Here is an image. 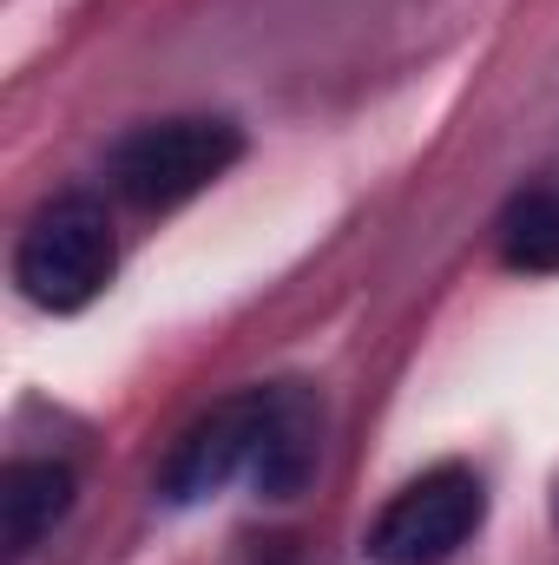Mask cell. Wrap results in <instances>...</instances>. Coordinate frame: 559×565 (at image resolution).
I'll return each instance as SVG.
<instances>
[{"label": "cell", "mask_w": 559, "mask_h": 565, "mask_svg": "<svg viewBox=\"0 0 559 565\" xmlns=\"http://www.w3.org/2000/svg\"><path fill=\"white\" fill-rule=\"evenodd\" d=\"M119 270V237H113V217L106 204L93 198H53L27 217L20 244H13V282L33 309H53V316H73L86 309L93 296H106V282Z\"/></svg>", "instance_id": "1"}, {"label": "cell", "mask_w": 559, "mask_h": 565, "mask_svg": "<svg viewBox=\"0 0 559 565\" xmlns=\"http://www.w3.org/2000/svg\"><path fill=\"white\" fill-rule=\"evenodd\" d=\"M500 257L514 270H559V178L534 184L500 217Z\"/></svg>", "instance_id": "7"}, {"label": "cell", "mask_w": 559, "mask_h": 565, "mask_svg": "<svg viewBox=\"0 0 559 565\" xmlns=\"http://www.w3.org/2000/svg\"><path fill=\"white\" fill-rule=\"evenodd\" d=\"M264 427H271V388L231 395L211 415H198V422L178 434L171 460H165V500L171 507H198V500L224 493L238 473L251 480L257 473V454H264Z\"/></svg>", "instance_id": "4"}, {"label": "cell", "mask_w": 559, "mask_h": 565, "mask_svg": "<svg viewBox=\"0 0 559 565\" xmlns=\"http://www.w3.org/2000/svg\"><path fill=\"white\" fill-rule=\"evenodd\" d=\"M481 520H487V487H481V473L447 460V467L415 473V480L376 513L362 553L376 565H441L474 540Z\"/></svg>", "instance_id": "3"}, {"label": "cell", "mask_w": 559, "mask_h": 565, "mask_svg": "<svg viewBox=\"0 0 559 565\" xmlns=\"http://www.w3.org/2000/svg\"><path fill=\"white\" fill-rule=\"evenodd\" d=\"M73 513V467L66 460H7L0 473V546L7 559H27L60 520Z\"/></svg>", "instance_id": "6"}, {"label": "cell", "mask_w": 559, "mask_h": 565, "mask_svg": "<svg viewBox=\"0 0 559 565\" xmlns=\"http://www.w3.org/2000/svg\"><path fill=\"white\" fill-rule=\"evenodd\" d=\"M238 158H244V132L231 119L184 113V119H151L139 132H126L106 158V178H113V191L126 204L171 211V204L211 191Z\"/></svg>", "instance_id": "2"}, {"label": "cell", "mask_w": 559, "mask_h": 565, "mask_svg": "<svg viewBox=\"0 0 559 565\" xmlns=\"http://www.w3.org/2000/svg\"><path fill=\"white\" fill-rule=\"evenodd\" d=\"M316 454H323V408L303 382H277L271 388V427H264V454H257V473L251 487L271 493V500H296L303 480L316 473Z\"/></svg>", "instance_id": "5"}]
</instances>
